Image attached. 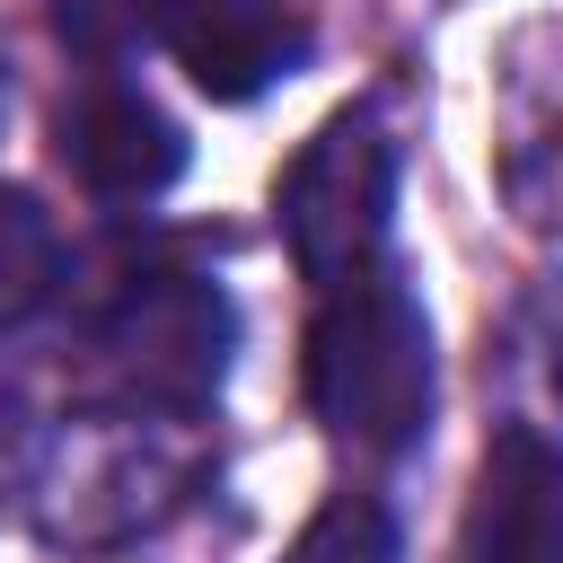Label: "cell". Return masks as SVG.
Returning a JSON list of instances; mask_svg holds the SVG:
<instances>
[{"instance_id":"cell-3","label":"cell","mask_w":563,"mask_h":563,"mask_svg":"<svg viewBox=\"0 0 563 563\" xmlns=\"http://www.w3.org/2000/svg\"><path fill=\"white\" fill-rule=\"evenodd\" d=\"M282 246L317 290L361 282L369 264H387V220H396V141L369 106H343L334 123H317V141L282 167L273 194Z\"/></svg>"},{"instance_id":"cell-5","label":"cell","mask_w":563,"mask_h":563,"mask_svg":"<svg viewBox=\"0 0 563 563\" xmlns=\"http://www.w3.org/2000/svg\"><path fill=\"white\" fill-rule=\"evenodd\" d=\"M457 563H563V440L537 422L493 431L457 519Z\"/></svg>"},{"instance_id":"cell-1","label":"cell","mask_w":563,"mask_h":563,"mask_svg":"<svg viewBox=\"0 0 563 563\" xmlns=\"http://www.w3.org/2000/svg\"><path fill=\"white\" fill-rule=\"evenodd\" d=\"M431 387H440L431 378V317L387 264L325 290V308L308 325V405L334 440H352L369 457L413 449L431 422Z\"/></svg>"},{"instance_id":"cell-6","label":"cell","mask_w":563,"mask_h":563,"mask_svg":"<svg viewBox=\"0 0 563 563\" xmlns=\"http://www.w3.org/2000/svg\"><path fill=\"white\" fill-rule=\"evenodd\" d=\"M53 150H62V167L97 194V202H158L176 176H185V132H176V114H158L141 88H123V79H97V88H79L70 106H62V123H53Z\"/></svg>"},{"instance_id":"cell-11","label":"cell","mask_w":563,"mask_h":563,"mask_svg":"<svg viewBox=\"0 0 563 563\" xmlns=\"http://www.w3.org/2000/svg\"><path fill=\"white\" fill-rule=\"evenodd\" d=\"M18 431H26V378H18L9 361H0V449H9Z\"/></svg>"},{"instance_id":"cell-8","label":"cell","mask_w":563,"mask_h":563,"mask_svg":"<svg viewBox=\"0 0 563 563\" xmlns=\"http://www.w3.org/2000/svg\"><path fill=\"white\" fill-rule=\"evenodd\" d=\"M62 290V229L26 185H0V334Z\"/></svg>"},{"instance_id":"cell-7","label":"cell","mask_w":563,"mask_h":563,"mask_svg":"<svg viewBox=\"0 0 563 563\" xmlns=\"http://www.w3.org/2000/svg\"><path fill=\"white\" fill-rule=\"evenodd\" d=\"M167 44L211 106H246L308 62V18L282 0H185Z\"/></svg>"},{"instance_id":"cell-4","label":"cell","mask_w":563,"mask_h":563,"mask_svg":"<svg viewBox=\"0 0 563 563\" xmlns=\"http://www.w3.org/2000/svg\"><path fill=\"white\" fill-rule=\"evenodd\" d=\"M167 431H176V413L88 405V413L53 440V457H44V475H35L44 528L70 537V545H106V537L150 528V519L194 484V466L167 457Z\"/></svg>"},{"instance_id":"cell-2","label":"cell","mask_w":563,"mask_h":563,"mask_svg":"<svg viewBox=\"0 0 563 563\" xmlns=\"http://www.w3.org/2000/svg\"><path fill=\"white\" fill-rule=\"evenodd\" d=\"M238 352V308L202 273H132L88 334V396L114 413L194 422Z\"/></svg>"},{"instance_id":"cell-9","label":"cell","mask_w":563,"mask_h":563,"mask_svg":"<svg viewBox=\"0 0 563 563\" xmlns=\"http://www.w3.org/2000/svg\"><path fill=\"white\" fill-rule=\"evenodd\" d=\"M176 9L185 0H53V35L79 62L114 70V62H141L150 44H167L176 35Z\"/></svg>"},{"instance_id":"cell-10","label":"cell","mask_w":563,"mask_h":563,"mask_svg":"<svg viewBox=\"0 0 563 563\" xmlns=\"http://www.w3.org/2000/svg\"><path fill=\"white\" fill-rule=\"evenodd\" d=\"M282 563H405V537H396L387 501H369V493H334V501L290 537Z\"/></svg>"}]
</instances>
